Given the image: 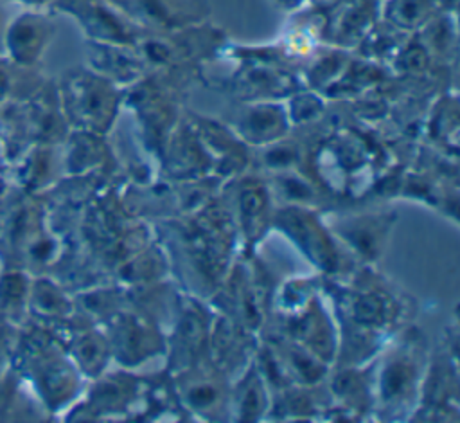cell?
I'll return each instance as SVG.
<instances>
[{"label": "cell", "mask_w": 460, "mask_h": 423, "mask_svg": "<svg viewBox=\"0 0 460 423\" xmlns=\"http://www.w3.org/2000/svg\"><path fill=\"white\" fill-rule=\"evenodd\" d=\"M4 23H2V13H0V50L4 49Z\"/></svg>", "instance_id": "cell-4"}, {"label": "cell", "mask_w": 460, "mask_h": 423, "mask_svg": "<svg viewBox=\"0 0 460 423\" xmlns=\"http://www.w3.org/2000/svg\"><path fill=\"white\" fill-rule=\"evenodd\" d=\"M29 290L31 281L23 272L9 270L0 274V310L9 317L20 313V310L29 302Z\"/></svg>", "instance_id": "cell-2"}, {"label": "cell", "mask_w": 460, "mask_h": 423, "mask_svg": "<svg viewBox=\"0 0 460 423\" xmlns=\"http://www.w3.org/2000/svg\"><path fill=\"white\" fill-rule=\"evenodd\" d=\"M5 94H7V70L0 63V101L5 97Z\"/></svg>", "instance_id": "cell-3"}, {"label": "cell", "mask_w": 460, "mask_h": 423, "mask_svg": "<svg viewBox=\"0 0 460 423\" xmlns=\"http://www.w3.org/2000/svg\"><path fill=\"white\" fill-rule=\"evenodd\" d=\"M43 45V25L32 18L25 16L13 22L4 32V49L9 56L20 63L32 61Z\"/></svg>", "instance_id": "cell-1"}]
</instances>
